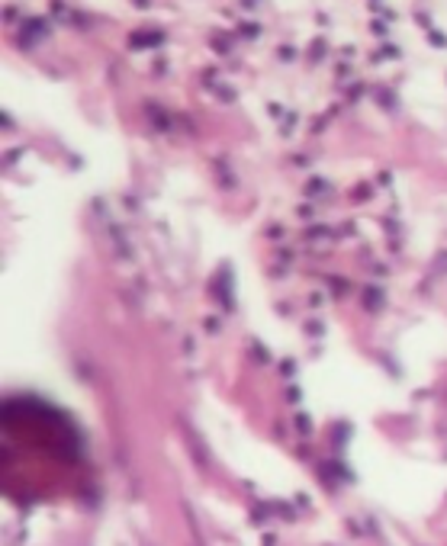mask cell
Instances as JSON below:
<instances>
[{
	"label": "cell",
	"instance_id": "cell-1",
	"mask_svg": "<svg viewBox=\"0 0 447 546\" xmlns=\"http://www.w3.org/2000/svg\"><path fill=\"white\" fill-rule=\"evenodd\" d=\"M296 424H300V434H309V430H312V427H309V418H300Z\"/></svg>",
	"mask_w": 447,
	"mask_h": 546
},
{
	"label": "cell",
	"instance_id": "cell-2",
	"mask_svg": "<svg viewBox=\"0 0 447 546\" xmlns=\"http://www.w3.org/2000/svg\"><path fill=\"white\" fill-rule=\"evenodd\" d=\"M277 540H274V533H264V540H261V546H274Z\"/></svg>",
	"mask_w": 447,
	"mask_h": 546
}]
</instances>
